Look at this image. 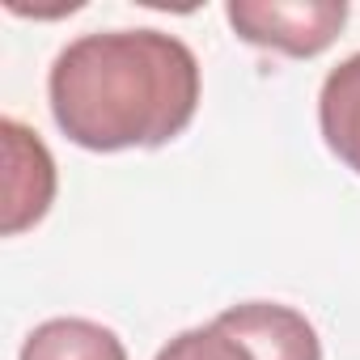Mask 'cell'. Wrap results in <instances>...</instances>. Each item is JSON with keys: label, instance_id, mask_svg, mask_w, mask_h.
Instances as JSON below:
<instances>
[{"label": "cell", "instance_id": "obj_3", "mask_svg": "<svg viewBox=\"0 0 360 360\" xmlns=\"http://www.w3.org/2000/svg\"><path fill=\"white\" fill-rule=\"evenodd\" d=\"M0 136H5V238H18L39 225L56 200V161L39 131L18 119L0 123Z\"/></svg>", "mask_w": 360, "mask_h": 360}, {"label": "cell", "instance_id": "obj_5", "mask_svg": "<svg viewBox=\"0 0 360 360\" xmlns=\"http://www.w3.org/2000/svg\"><path fill=\"white\" fill-rule=\"evenodd\" d=\"M318 127L326 148L360 174V51L326 72L318 94Z\"/></svg>", "mask_w": 360, "mask_h": 360}, {"label": "cell", "instance_id": "obj_2", "mask_svg": "<svg viewBox=\"0 0 360 360\" xmlns=\"http://www.w3.org/2000/svg\"><path fill=\"white\" fill-rule=\"evenodd\" d=\"M225 18L242 43L309 60L339 39L347 5L343 0H229Z\"/></svg>", "mask_w": 360, "mask_h": 360}, {"label": "cell", "instance_id": "obj_1", "mask_svg": "<svg viewBox=\"0 0 360 360\" xmlns=\"http://www.w3.org/2000/svg\"><path fill=\"white\" fill-rule=\"evenodd\" d=\"M56 127L89 148H161L200 110V60L161 30H106L68 43L47 77Z\"/></svg>", "mask_w": 360, "mask_h": 360}, {"label": "cell", "instance_id": "obj_4", "mask_svg": "<svg viewBox=\"0 0 360 360\" xmlns=\"http://www.w3.org/2000/svg\"><path fill=\"white\" fill-rule=\"evenodd\" d=\"M229 330L242 335V343L255 352V360H322L318 330L305 314L276 301H246L225 314H217Z\"/></svg>", "mask_w": 360, "mask_h": 360}, {"label": "cell", "instance_id": "obj_6", "mask_svg": "<svg viewBox=\"0 0 360 360\" xmlns=\"http://www.w3.org/2000/svg\"><path fill=\"white\" fill-rule=\"evenodd\" d=\"M18 360H127L119 335L89 318H51L34 326Z\"/></svg>", "mask_w": 360, "mask_h": 360}, {"label": "cell", "instance_id": "obj_7", "mask_svg": "<svg viewBox=\"0 0 360 360\" xmlns=\"http://www.w3.org/2000/svg\"><path fill=\"white\" fill-rule=\"evenodd\" d=\"M157 360H255V356L221 318H212L208 326H195V330H183L178 339H169L157 352Z\"/></svg>", "mask_w": 360, "mask_h": 360}]
</instances>
